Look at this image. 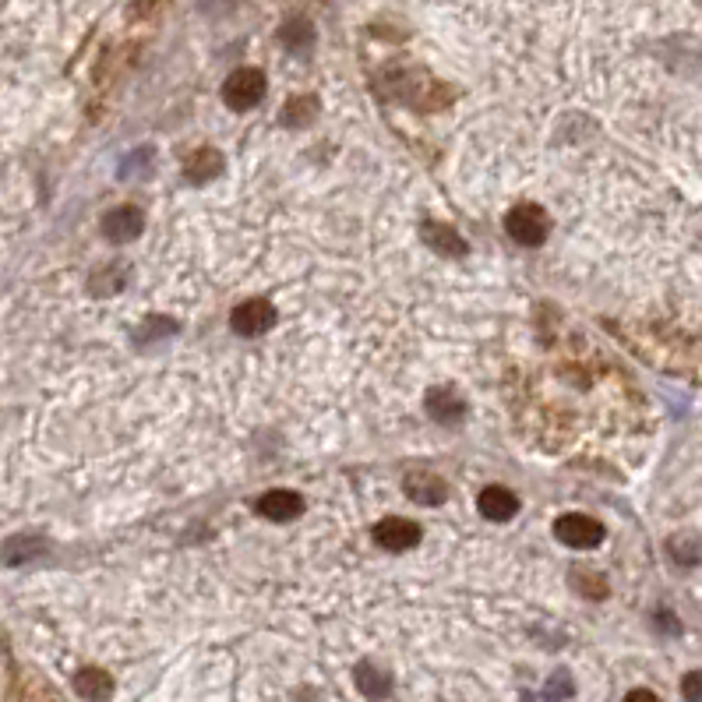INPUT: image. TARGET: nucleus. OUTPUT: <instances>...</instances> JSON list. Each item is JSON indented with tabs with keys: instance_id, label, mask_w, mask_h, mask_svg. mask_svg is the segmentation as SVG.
Segmentation results:
<instances>
[{
	"instance_id": "1",
	"label": "nucleus",
	"mask_w": 702,
	"mask_h": 702,
	"mask_svg": "<svg viewBox=\"0 0 702 702\" xmlns=\"http://www.w3.org/2000/svg\"><path fill=\"white\" fill-rule=\"evenodd\" d=\"M505 233L523 247H540L551 233V216L533 202L512 205L505 216Z\"/></svg>"
},
{
	"instance_id": "2",
	"label": "nucleus",
	"mask_w": 702,
	"mask_h": 702,
	"mask_svg": "<svg viewBox=\"0 0 702 702\" xmlns=\"http://www.w3.org/2000/svg\"><path fill=\"white\" fill-rule=\"evenodd\" d=\"M554 537H558V544L572 547V551H593V547L604 544L607 530L600 519L583 516V512H568V516H561L554 523Z\"/></svg>"
},
{
	"instance_id": "3",
	"label": "nucleus",
	"mask_w": 702,
	"mask_h": 702,
	"mask_svg": "<svg viewBox=\"0 0 702 702\" xmlns=\"http://www.w3.org/2000/svg\"><path fill=\"white\" fill-rule=\"evenodd\" d=\"M265 75L258 68H240L233 71L223 82V103L230 106L233 113H247L265 99Z\"/></svg>"
},
{
	"instance_id": "4",
	"label": "nucleus",
	"mask_w": 702,
	"mask_h": 702,
	"mask_svg": "<svg viewBox=\"0 0 702 702\" xmlns=\"http://www.w3.org/2000/svg\"><path fill=\"white\" fill-rule=\"evenodd\" d=\"M276 318H279V314H276V307H272L269 300L254 297V300H244V304L233 307L230 325H233V332H237V336L258 339V336H265V332H272Z\"/></svg>"
},
{
	"instance_id": "5",
	"label": "nucleus",
	"mask_w": 702,
	"mask_h": 702,
	"mask_svg": "<svg viewBox=\"0 0 702 702\" xmlns=\"http://www.w3.org/2000/svg\"><path fill=\"white\" fill-rule=\"evenodd\" d=\"M374 544L381 547V551H413V547L424 540V530H420V523H413V519H403V516H389L381 519L378 526H374Z\"/></svg>"
},
{
	"instance_id": "6",
	"label": "nucleus",
	"mask_w": 702,
	"mask_h": 702,
	"mask_svg": "<svg viewBox=\"0 0 702 702\" xmlns=\"http://www.w3.org/2000/svg\"><path fill=\"white\" fill-rule=\"evenodd\" d=\"M304 505V494L290 491V487H276V491H265L254 501V512L269 523H293L297 516H304Z\"/></svg>"
},
{
	"instance_id": "7",
	"label": "nucleus",
	"mask_w": 702,
	"mask_h": 702,
	"mask_svg": "<svg viewBox=\"0 0 702 702\" xmlns=\"http://www.w3.org/2000/svg\"><path fill=\"white\" fill-rule=\"evenodd\" d=\"M145 230V212L138 205H117L103 216V237L113 244H131Z\"/></svg>"
},
{
	"instance_id": "8",
	"label": "nucleus",
	"mask_w": 702,
	"mask_h": 702,
	"mask_svg": "<svg viewBox=\"0 0 702 702\" xmlns=\"http://www.w3.org/2000/svg\"><path fill=\"white\" fill-rule=\"evenodd\" d=\"M424 410H427V417H431L434 424L459 427L466 420V399L459 396L456 389H449V385H438V389L427 392Z\"/></svg>"
},
{
	"instance_id": "9",
	"label": "nucleus",
	"mask_w": 702,
	"mask_h": 702,
	"mask_svg": "<svg viewBox=\"0 0 702 702\" xmlns=\"http://www.w3.org/2000/svg\"><path fill=\"white\" fill-rule=\"evenodd\" d=\"M477 508H480V516L491 519V523H508V519L519 516V498L508 491V487L491 484L477 494Z\"/></svg>"
},
{
	"instance_id": "10",
	"label": "nucleus",
	"mask_w": 702,
	"mask_h": 702,
	"mask_svg": "<svg viewBox=\"0 0 702 702\" xmlns=\"http://www.w3.org/2000/svg\"><path fill=\"white\" fill-rule=\"evenodd\" d=\"M420 237H424V244L431 247V251H438L441 258H466V254H470V244H466L449 223L427 219V223L420 226Z\"/></svg>"
},
{
	"instance_id": "11",
	"label": "nucleus",
	"mask_w": 702,
	"mask_h": 702,
	"mask_svg": "<svg viewBox=\"0 0 702 702\" xmlns=\"http://www.w3.org/2000/svg\"><path fill=\"white\" fill-rule=\"evenodd\" d=\"M403 487H406V498L417 501V505H445V498H449V484L431 470L410 473V477L403 480Z\"/></svg>"
},
{
	"instance_id": "12",
	"label": "nucleus",
	"mask_w": 702,
	"mask_h": 702,
	"mask_svg": "<svg viewBox=\"0 0 702 702\" xmlns=\"http://www.w3.org/2000/svg\"><path fill=\"white\" fill-rule=\"evenodd\" d=\"M353 681H357V688L367 699H385V695H392V674L374 664V660H364V664L353 667Z\"/></svg>"
},
{
	"instance_id": "13",
	"label": "nucleus",
	"mask_w": 702,
	"mask_h": 702,
	"mask_svg": "<svg viewBox=\"0 0 702 702\" xmlns=\"http://www.w3.org/2000/svg\"><path fill=\"white\" fill-rule=\"evenodd\" d=\"M75 692L89 702H103V699H110V692H113V678L103 667H82V671L75 674Z\"/></svg>"
},
{
	"instance_id": "14",
	"label": "nucleus",
	"mask_w": 702,
	"mask_h": 702,
	"mask_svg": "<svg viewBox=\"0 0 702 702\" xmlns=\"http://www.w3.org/2000/svg\"><path fill=\"white\" fill-rule=\"evenodd\" d=\"M223 173V156H219L216 149H195V156L187 159L184 166V177L191 180V184H209L212 177H219Z\"/></svg>"
},
{
	"instance_id": "15",
	"label": "nucleus",
	"mask_w": 702,
	"mask_h": 702,
	"mask_svg": "<svg viewBox=\"0 0 702 702\" xmlns=\"http://www.w3.org/2000/svg\"><path fill=\"white\" fill-rule=\"evenodd\" d=\"M127 279H131V269H127L124 262H110V265H103L99 272H92L89 290L96 293V297H106V293H120L127 286Z\"/></svg>"
},
{
	"instance_id": "16",
	"label": "nucleus",
	"mask_w": 702,
	"mask_h": 702,
	"mask_svg": "<svg viewBox=\"0 0 702 702\" xmlns=\"http://www.w3.org/2000/svg\"><path fill=\"white\" fill-rule=\"evenodd\" d=\"M43 551H46V544H43L39 537L8 540V544H4V565H8V568H18V565H25V561L39 558Z\"/></svg>"
},
{
	"instance_id": "17",
	"label": "nucleus",
	"mask_w": 702,
	"mask_h": 702,
	"mask_svg": "<svg viewBox=\"0 0 702 702\" xmlns=\"http://www.w3.org/2000/svg\"><path fill=\"white\" fill-rule=\"evenodd\" d=\"M311 39H314L311 22H304V18H290V22L279 29V43L290 53H304L307 46H311Z\"/></svg>"
},
{
	"instance_id": "18",
	"label": "nucleus",
	"mask_w": 702,
	"mask_h": 702,
	"mask_svg": "<svg viewBox=\"0 0 702 702\" xmlns=\"http://www.w3.org/2000/svg\"><path fill=\"white\" fill-rule=\"evenodd\" d=\"M177 332V322H166L163 314H149L142 322V329L135 332V343L138 346H149V343H156V339H166V336H173Z\"/></svg>"
},
{
	"instance_id": "19",
	"label": "nucleus",
	"mask_w": 702,
	"mask_h": 702,
	"mask_svg": "<svg viewBox=\"0 0 702 702\" xmlns=\"http://www.w3.org/2000/svg\"><path fill=\"white\" fill-rule=\"evenodd\" d=\"M667 551H671V558L678 561V565H685V568H692V565H699V561H702V544H699V540L671 537Z\"/></svg>"
},
{
	"instance_id": "20",
	"label": "nucleus",
	"mask_w": 702,
	"mask_h": 702,
	"mask_svg": "<svg viewBox=\"0 0 702 702\" xmlns=\"http://www.w3.org/2000/svg\"><path fill=\"white\" fill-rule=\"evenodd\" d=\"M314 113H318V103H314V99H307V96H297V99H290V103H286L283 120L290 127H300V124H311Z\"/></svg>"
},
{
	"instance_id": "21",
	"label": "nucleus",
	"mask_w": 702,
	"mask_h": 702,
	"mask_svg": "<svg viewBox=\"0 0 702 702\" xmlns=\"http://www.w3.org/2000/svg\"><path fill=\"white\" fill-rule=\"evenodd\" d=\"M572 692H576V685H572V674H568V671H558L551 681H547V688H544V695H547L551 702L568 699Z\"/></svg>"
},
{
	"instance_id": "22",
	"label": "nucleus",
	"mask_w": 702,
	"mask_h": 702,
	"mask_svg": "<svg viewBox=\"0 0 702 702\" xmlns=\"http://www.w3.org/2000/svg\"><path fill=\"white\" fill-rule=\"evenodd\" d=\"M681 695L685 702H702V671H688L681 678Z\"/></svg>"
},
{
	"instance_id": "23",
	"label": "nucleus",
	"mask_w": 702,
	"mask_h": 702,
	"mask_svg": "<svg viewBox=\"0 0 702 702\" xmlns=\"http://www.w3.org/2000/svg\"><path fill=\"white\" fill-rule=\"evenodd\" d=\"M625 702H660V695L650 692V688H632V692L625 695Z\"/></svg>"
}]
</instances>
